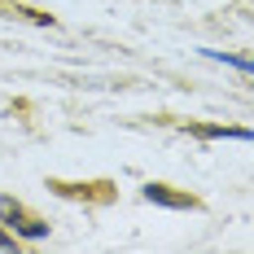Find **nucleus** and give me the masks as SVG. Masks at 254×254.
Here are the masks:
<instances>
[{"mask_svg": "<svg viewBox=\"0 0 254 254\" xmlns=\"http://www.w3.org/2000/svg\"><path fill=\"white\" fill-rule=\"evenodd\" d=\"M0 224L13 237H22V241H44L49 237V224L35 219V215H26V206L13 202V197H0Z\"/></svg>", "mask_w": 254, "mask_h": 254, "instance_id": "obj_1", "label": "nucleus"}, {"mask_svg": "<svg viewBox=\"0 0 254 254\" xmlns=\"http://www.w3.org/2000/svg\"><path fill=\"white\" fill-rule=\"evenodd\" d=\"M140 197L153 206H167V210H197V197L193 193H180V189H171V184H158V180H149L145 189H140Z\"/></svg>", "mask_w": 254, "mask_h": 254, "instance_id": "obj_2", "label": "nucleus"}, {"mask_svg": "<svg viewBox=\"0 0 254 254\" xmlns=\"http://www.w3.org/2000/svg\"><path fill=\"white\" fill-rule=\"evenodd\" d=\"M202 140H224V136H232V140H250V127H193Z\"/></svg>", "mask_w": 254, "mask_h": 254, "instance_id": "obj_3", "label": "nucleus"}, {"mask_svg": "<svg viewBox=\"0 0 254 254\" xmlns=\"http://www.w3.org/2000/svg\"><path fill=\"white\" fill-rule=\"evenodd\" d=\"M202 53L210 57V62H224V66H237L241 75H250V70H254V62H250V57H241V53H219V49H202Z\"/></svg>", "mask_w": 254, "mask_h": 254, "instance_id": "obj_4", "label": "nucleus"}, {"mask_svg": "<svg viewBox=\"0 0 254 254\" xmlns=\"http://www.w3.org/2000/svg\"><path fill=\"white\" fill-rule=\"evenodd\" d=\"M0 250H18V237L4 228V224H0Z\"/></svg>", "mask_w": 254, "mask_h": 254, "instance_id": "obj_5", "label": "nucleus"}]
</instances>
